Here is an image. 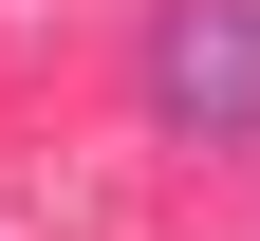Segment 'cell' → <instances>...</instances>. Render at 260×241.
I'll list each match as a JSON object with an SVG mask.
<instances>
[{
	"label": "cell",
	"mask_w": 260,
	"mask_h": 241,
	"mask_svg": "<svg viewBox=\"0 0 260 241\" xmlns=\"http://www.w3.org/2000/svg\"><path fill=\"white\" fill-rule=\"evenodd\" d=\"M130 93H149V130H186V149H260V0H168V19L130 38Z\"/></svg>",
	"instance_id": "obj_1"
}]
</instances>
